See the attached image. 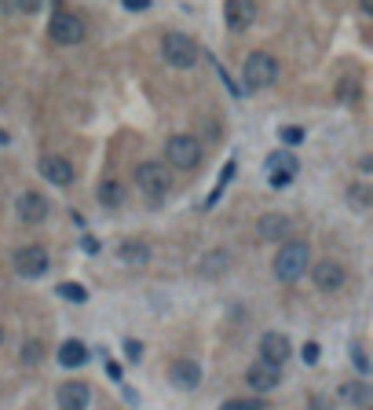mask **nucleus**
<instances>
[{"instance_id":"9d476101","label":"nucleus","mask_w":373,"mask_h":410,"mask_svg":"<svg viewBox=\"0 0 373 410\" xmlns=\"http://www.w3.org/2000/svg\"><path fill=\"white\" fill-rule=\"evenodd\" d=\"M15 212H19L22 224H41L48 220V198L41 191H22L19 202H15Z\"/></svg>"},{"instance_id":"473e14b6","label":"nucleus","mask_w":373,"mask_h":410,"mask_svg":"<svg viewBox=\"0 0 373 410\" xmlns=\"http://www.w3.org/2000/svg\"><path fill=\"white\" fill-rule=\"evenodd\" d=\"M231 176H234V161H227V165H223V176H220V187H223ZM220 187H216V191H220ZM213 198H216V194H213ZM209 205H213V202H209Z\"/></svg>"},{"instance_id":"5701e85b","label":"nucleus","mask_w":373,"mask_h":410,"mask_svg":"<svg viewBox=\"0 0 373 410\" xmlns=\"http://www.w3.org/2000/svg\"><path fill=\"white\" fill-rule=\"evenodd\" d=\"M223 268H227V253H223V250H216V253H209V257H205L202 275H209V278H213V275H220Z\"/></svg>"},{"instance_id":"4468645a","label":"nucleus","mask_w":373,"mask_h":410,"mask_svg":"<svg viewBox=\"0 0 373 410\" xmlns=\"http://www.w3.org/2000/svg\"><path fill=\"white\" fill-rule=\"evenodd\" d=\"M55 399H59L62 410H85L88 399H92V388L85 381H66V385H59Z\"/></svg>"},{"instance_id":"aec40b11","label":"nucleus","mask_w":373,"mask_h":410,"mask_svg":"<svg viewBox=\"0 0 373 410\" xmlns=\"http://www.w3.org/2000/svg\"><path fill=\"white\" fill-rule=\"evenodd\" d=\"M118 257L125 260V264H147V260H150V250H147V245H143V242H132V238H128V242H121L118 245Z\"/></svg>"},{"instance_id":"7c9ffc66","label":"nucleus","mask_w":373,"mask_h":410,"mask_svg":"<svg viewBox=\"0 0 373 410\" xmlns=\"http://www.w3.org/2000/svg\"><path fill=\"white\" fill-rule=\"evenodd\" d=\"M125 355H128V359H132V363H136V359L143 355V344H139V341H125Z\"/></svg>"},{"instance_id":"393cba45","label":"nucleus","mask_w":373,"mask_h":410,"mask_svg":"<svg viewBox=\"0 0 373 410\" xmlns=\"http://www.w3.org/2000/svg\"><path fill=\"white\" fill-rule=\"evenodd\" d=\"M41 355H44V348H41V341H26V344H22V363H29V367H37V363H41Z\"/></svg>"},{"instance_id":"1a4fd4ad","label":"nucleus","mask_w":373,"mask_h":410,"mask_svg":"<svg viewBox=\"0 0 373 410\" xmlns=\"http://www.w3.org/2000/svg\"><path fill=\"white\" fill-rule=\"evenodd\" d=\"M37 169H41V176L48 179V184H55V187H70L73 184V165L62 154H44L37 161Z\"/></svg>"},{"instance_id":"72a5a7b5","label":"nucleus","mask_w":373,"mask_h":410,"mask_svg":"<svg viewBox=\"0 0 373 410\" xmlns=\"http://www.w3.org/2000/svg\"><path fill=\"white\" fill-rule=\"evenodd\" d=\"M106 377H110V381H121V363H113V359H110V363H106Z\"/></svg>"},{"instance_id":"dca6fc26","label":"nucleus","mask_w":373,"mask_h":410,"mask_svg":"<svg viewBox=\"0 0 373 410\" xmlns=\"http://www.w3.org/2000/svg\"><path fill=\"white\" fill-rule=\"evenodd\" d=\"M256 231H260V238H267V242H282V238H289V231H293V220L282 217V212H264L260 224H256Z\"/></svg>"},{"instance_id":"0eeeda50","label":"nucleus","mask_w":373,"mask_h":410,"mask_svg":"<svg viewBox=\"0 0 373 410\" xmlns=\"http://www.w3.org/2000/svg\"><path fill=\"white\" fill-rule=\"evenodd\" d=\"M48 37H52L55 44H80L85 41V22L70 11H55L52 22H48Z\"/></svg>"},{"instance_id":"4be33fe9","label":"nucleus","mask_w":373,"mask_h":410,"mask_svg":"<svg viewBox=\"0 0 373 410\" xmlns=\"http://www.w3.org/2000/svg\"><path fill=\"white\" fill-rule=\"evenodd\" d=\"M55 293L62 301H70V304H85L88 301V289L77 286V282H62V286H55Z\"/></svg>"},{"instance_id":"a878e982","label":"nucleus","mask_w":373,"mask_h":410,"mask_svg":"<svg viewBox=\"0 0 373 410\" xmlns=\"http://www.w3.org/2000/svg\"><path fill=\"white\" fill-rule=\"evenodd\" d=\"M279 136H282V143H289V146H293V143H300V139H304V128H297V125H286ZM289 146H286V151H289Z\"/></svg>"},{"instance_id":"412c9836","label":"nucleus","mask_w":373,"mask_h":410,"mask_svg":"<svg viewBox=\"0 0 373 410\" xmlns=\"http://www.w3.org/2000/svg\"><path fill=\"white\" fill-rule=\"evenodd\" d=\"M95 194H99V202H103L106 209H118V205L125 202V187L118 184V179H103V184H99V191H95Z\"/></svg>"},{"instance_id":"6e6552de","label":"nucleus","mask_w":373,"mask_h":410,"mask_svg":"<svg viewBox=\"0 0 373 410\" xmlns=\"http://www.w3.org/2000/svg\"><path fill=\"white\" fill-rule=\"evenodd\" d=\"M15 271H19L22 278L48 275V253L41 250V245H22V250L15 253Z\"/></svg>"},{"instance_id":"2f4dec72","label":"nucleus","mask_w":373,"mask_h":410,"mask_svg":"<svg viewBox=\"0 0 373 410\" xmlns=\"http://www.w3.org/2000/svg\"><path fill=\"white\" fill-rule=\"evenodd\" d=\"M121 4H125L128 11H147V8H150V0H121Z\"/></svg>"},{"instance_id":"f03ea898","label":"nucleus","mask_w":373,"mask_h":410,"mask_svg":"<svg viewBox=\"0 0 373 410\" xmlns=\"http://www.w3.org/2000/svg\"><path fill=\"white\" fill-rule=\"evenodd\" d=\"M198 44H194L187 34H165L161 37V59L169 62L176 70H190L194 62H198Z\"/></svg>"},{"instance_id":"cd10ccee","label":"nucleus","mask_w":373,"mask_h":410,"mask_svg":"<svg viewBox=\"0 0 373 410\" xmlns=\"http://www.w3.org/2000/svg\"><path fill=\"white\" fill-rule=\"evenodd\" d=\"M300 355H304V363H307V367H315V363H318V355H322V348H318V344H315V341H307Z\"/></svg>"},{"instance_id":"bb28decb","label":"nucleus","mask_w":373,"mask_h":410,"mask_svg":"<svg viewBox=\"0 0 373 410\" xmlns=\"http://www.w3.org/2000/svg\"><path fill=\"white\" fill-rule=\"evenodd\" d=\"M351 359H355V367H359V374H370V355H366L363 344H355L351 348Z\"/></svg>"},{"instance_id":"2eb2a0df","label":"nucleus","mask_w":373,"mask_h":410,"mask_svg":"<svg viewBox=\"0 0 373 410\" xmlns=\"http://www.w3.org/2000/svg\"><path fill=\"white\" fill-rule=\"evenodd\" d=\"M169 381L176 388H198L202 385V367L194 363V359H176L169 367Z\"/></svg>"},{"instance_id":"9b49d317","label":"nucleus","mask_w":373,"mask_h":410,"mask_svg":"<svg viewBox=\"0 0 373 410\" xmlns=\"http://www.w3.org/2000/svg\"><path fill=\"white\" fill-rule=\"evenodd\" d=\"M311 278H315V286L318 289H326V293H337L340 286L348 282V271L337 264V260H318V264L311 268Z\"/></svg>"},{"instance_id":"39448f33","label":"nucleus","mask_w":373,"mask_h":410,"mask_svg":"<svg viewBox=\"0 0 373 410\" xmlns=\"http://www.w3.org/2000/svg\"><path fill=\"white\" fill-rule=\"evenodd\" d=\"M165 158L176 169H198L202 165V143L194 136H169L165 139Z\"/></svg>"},{"instance_id":"f257e3e1","label":"nucleus","mask_w":373,"mask_h":410,"mask_svg":"<svg viewBox=\"0 0 373 410\" xmlns=\"http://www.w3.org/2000/svg\"><path fill=\"white\" fill-rule=\"evenodd\" d=\"M311 268V250H307V242H286L279 257H274V275H279V282H297V278Z\"/></svg>"},{"instance_id":"a211bd4d","label":"nucleus","mask_w":373,"mask_h":410,"mask_svg":"<svg viewBox=\"0 0 373 410\" xmlns=\"http://www.w3.org/2000/svg\"><path fill=\"white\" fill-rule=\"evenodd\" d=\"M55 359H59V367L77 370V367H85V363H88V348H85L80 341H62V344H59V352H55Z\"/></svg>"},{"instance_id":"ddd939ff","label":"nucleus","mask_w":373,"mask_h":410,"mask_svg":"<svg viewBox=\"0 0 373 410\" xmlns=\"http://www.w3.org/2000/svg\"><path fill=\"white\" fill-rule=\"evenodd\" d=\"M223 19H227L231 29H249L256 22V0H227Z\"/></svg>"},{"instance_id":"c85d7f7f","label":"nucleus","mask_w":373,"mask_h":410,"mask_svg":"<svg viewBox=\"0 0 373 410\" xmlns=\"http://www.w3.org/2000/svg\"><path fill=\"white\" fill-rule=\"evenodd\" d=\"M355 95H359V88H355V81H340V100H355Z\"/></svg>"},{"instance_id":"b1692460","label":"nucleus","mask_w":373,"mask_h":410,"mask_svg":"<svg viewBox=\"0 0 373 410\" xmlns=\"http://www.w3.org/2000/svg\"><path fill=\"white\" fill-rule=\"evenodd\" d=\"M220 410H264V399L253 396V399H227Z\"/></svg>"},{"instance_id":"f3484780","label":"nucleus","mask_w":373,"mask_h":410,"mask_svg":"<svg viewBox=\"0 0 373 410\" xmlns=\"http://www.w3.org/2000/svg\"><path fill=\"white\" fill-rule=\"evenodd\" d=\"M246 381H249V388L253 392H271V388H279V381H282V374L274 370V367H267V363H253L249 367V374H246Z\"/></svg>"},{"instance_id":"4c0bfd02","label":"nucleus","mask_w":373,"mask_h":410,"mask_svg":"<svg viewBox=\"0 0 373 410\" xmlns=\"http://www.w3.org/2000/svg\"><path fill=\"white\" fill-rule=\"evenodd\" d=\"M8 143H11V136L4 132V128H0V146H8Z\"/></svg>"},{"instance_id":"f8f14e48","label":"nucleus","mask_w":373,"mask_h":410,"mask_svg":"<svg viewBox=\"0 0 373 410\" xmlns=\"http://www.w3.org/2000/svg\"><path fill=\"white\" fill-rule=\"evenodd\" d=\"M286 359H289V337L286 334H264L260 337V363L279 370Z\"/></svg>"},{"instance_id":"c9c22d12","label":"nucleus","mask_w":373,"mask_h":410,"mask_svg":"<svg viewBox=\"0 0 373 410\" xmlns=\"http://www.w3.org/2000/svg\"><path fill=\"white\" fill-rule=\"evenodd\" d=\"M80 245H85L88 253H99V242H95V238H85V242H80Z\"/></svg>"},{"instance_id":"e433bc0d","label":"nucleus","mask_w":373,"mask_h":410,"mask_svg":"<svg viewBox=\"0 0 373 410\" xmlns=\"http://www.w3.org/2000/svg\"><path fill=\"white\" fill-rule=\"evenodd\" d=\"M359 8H363V11L370 15V11H373V0H359Z\"/></svg>"},{"instance_id":"6ab92c4d","label":"nucleus","mask_w":373,"mask_h":410,"mask_svg":"<svg viewBox=\"0 0 373 410\" xmlns=\"http://www.w3.org/2000/svg\"><path fill=\"white\" fill-rule=\"evenodd\" d=\"M370 385L366 381H348V385H340V399H344L348 406H370Z\"/></svg>"},{"instance_id":"20e7f679","label":"nucleus","mask_w":373,"mask_h":410,"mask_svg":"<svg viewBox=\"0 0 373 410\" xmlns=\"http://www.w3.org/2000/svg\"><path fill=\"white\" fill-rule=\"evenodd\" d=\"M136 187L147 194V198H165L172 187V172L161 165V161H143L136 169Z\"/></svg>"},{"instance_id":"7ed1b4c3","label":"nucleus","mask_w":373,"mask_h":410,"mask_svg":"<svg viewBox=\"0 0 373 410\" xmlns=\"http://www.w3.org/2000/svg\"><path fill=\"white\" fill-rule=\"evenodd\" d=\"M241 81H246L249 92H256V88H271L274 81H279V62H274V55H267V52H253V55L246 59Z\"/></svg>"},{"instance_id":"423d86ee","label":"nucleus","mask_w":373,"mask_h":410,"mask_svg":"<svg viewBox=\"0 0 373 410\" xmlns=\"http://www.w3.org/2000/svg\"><path fill=\"white\" fill-rule=\"evenodd\" d=\"M264 169H267L271 187H286V184H293V179H297L300 161H297V154H293V151H274V154H267Z\"/></svg>"},{"instance_id":"f704fd0d","label":"nucleus","mask_w":373,"mask_h":410,"mask_svg":"<svg viewBox=\"0 0 373 410\" xmlns=\"http://www.w3.org/2000/svg\"><path fill=\"white\" fill-rule=\"evenodd\" d=\"M19 8H22L26 15H34V11L41 8V0H19Z\"/></svg>"},{"instance_id":"c756f323","label":"nucleus","mask_w":373,"mask_h":410,"mask_svg":"<svg viewBox=\"0 0 373 410\" xmlns=\"http://www.w3.org/2000/svg\"><path fill=\"white\" fill-rule=\"evenodd\" d=\"M351 198H355V205H370V187H351Z\"/></svg>"}]
</instances>
